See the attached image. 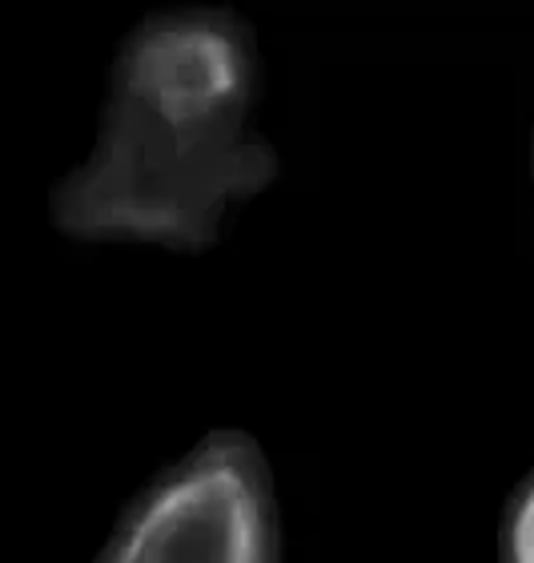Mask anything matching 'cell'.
<instances>
[{
	"label": "cell",
	"instance_id": "obj_1",
	"mask_svg": "<svg viewBox=\"0 0 534 563\" xmlns=\"http://www.w3.org/2000/svg\"><path fill=\"white\" fill-rule=\"evenodd\" d=\"M262 48L242 12H145L113 48L93 145L48 189V222L89 246L205 254L278 181L257 125Z\"/></svg>",
	"mask_w": 534,
	"mask_h": 563
},
{
	"label": "cell",
	"instance_id": "obj_2",
	"mask_svg": "<svg viewBox=\"0 0 534 563\" xmlns=\"http://www.w3.org/2000/svg\"><path fill=\"white\" fill-rule=\"evenodd\" d=\"M89 563H281L274 467L249 431L221 427L153 471Z\"/></svg>",
	"mask_w": 534,
	"mask_h": 563
},
{
	"label": "cell",
	"instance_id": "obj_3",
	"mask_svg": "<svg viewBox=\"0 0 534 563\" xmlns=\"http://www.w3.org/2000/svg\"><path fill=\"white\" fill-rule=\"evenodd\" d=\"M499 563H534V467L507 495L499 523Z\"/></svg>",
	"mask_w": 534,
	"mask_h": 563
},
{
	"label": "cell",
	"instance_id": "obj_4",
	"mask_svg": "<svg viewBox=\"0 0 534 563\" xmlns=\"http://www.w3.org/2000/svg\"><path fill=\"white\" fill-rule=\"evenodd\" d=\"M531 181H534V130H531Z\"/></svg>",
	"mask_w": 534,
	"mask_h": 563
}]
</instances>
